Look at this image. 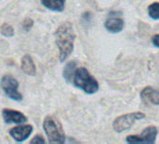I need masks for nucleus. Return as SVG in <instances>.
I'll use <instances>...</instances> for the list:
<instances>
[{
  "label": "nucleus",
  "mask_w": 159,
  "mask_h": 144,
  "mask_svg": "<svg viewBox=\"0 0 159 144\" xmlns=\"http://www.w3.org/2000/svg\"><path fill=\"white\" fill-rule=\"evenodd\" d=\"M140 97L142 100L150 104L159 106V89L157 88L146 86L140 92Z\"/></svg>",
  "instance_id": "10"
},
{
  "label": "nucleus",
  "mask_w": 159,
  "mask_h": 144,
  "mask_svg": "<svg viewBox=\"0 0 159 144\" xmlns=\"http://www.w3.org/2000/svg\"><path fill=\"white\" fill-rule=\"evenodd\" d=\"M148 15L152 20H159V2H153L149 5Z\"/></svg>",
  "instance_id": "14"
},
{
  "label": "nucleus",
  "mask_w": 159,
  "mask_h": 144,
  "mask_svg": "<svg viewBox=\"0 0 159 144\" xmlns=\"http://www.w3.org/2000/svg\"><path fill=\"white\" fill-rule=\"evenodd\" d=\"M45 142H46V140L40 135L35 136V137L33 139H31V141H30V143H45Z\"/></svg>",
  "instance_id": "17"
},
{
  "label": "nucleus",
  "mask_w": 159,
  "mask_h": 144,
  "mask_svg": "<svg viewBox=\"0 0 159 144\" xmlns=\"http://www.w3.org/2000/svg\"><path fill=\"white\" fill-rule=\"evenodd\" d=\"M43 129L50 143H65L66 135L58 120L53 116H47L43 121Z\"/></svg>",
  "instance_id": "3"
},
{
  "label": "nucleus",
  "mask_w": 159,
  "mask_h": 144,
  "mask_svg": "<svg viewBox=\"0 0 159 144\" xmlns=\"http://www.w3.org/2000/svg\"><path fill=\"white\" fill-rule=\"evenodd\" d=\"M118 14L119 12L117 11H111L109 14L107 20L105 21L104 26L106 30L109 31L110 33H113V34L120 33L125 27V22L123 18H121Z\"/></svg>",
  "instance_id": "7"
},
{
  "label": "nucleus",
  "mask_w": 159,
  "mask_h": 144,
  "mask_svg": "<svg viewBox=\"0 0 159 144\" xmlns=\"http://www.w3.org/2000/svg\"><path fill=\"white\" fill-rule=\"evenodd\" d=\"M33 132V126L30 124H19L10 130L11 137L17 142H23L26 140Z\"/></svg>",
  "instance_id": "8"
},
{
  "label": "nucleus",
  "mask_w": 159,
  "mask_h": 144,
  "mask_svg": "<svg viewBox=\"0 0 159 144\" xmlns=\"http://www.w3.org/2000/svg\"><path fill=\"white\" fill-rule=\"evenodd\" d=\"M66 0H40V3L48 10L55 12H62L65 10Z\"/></svg>",
  "instance_id": "12"
},
{
  "label": "nucleus",
  "mask_w": 159,
  "mask_h": 144,
  "mask_svg": "<svg viewBox=\"0 0 159 144\" xmlns=\"http://www.w3.org/2000/svg\"><path fill=\"white\" fill-rule=\"evenodd\" d=\"M21 69L28 76H35L37 72L36 65L29 54H25L21 61Z\"/></svg>",
  "instance_id": "11"
},
{
  "label": "nucleus",
  "mask_w": 159,
  "mask_h": 144,
  "mask_svg": "<svg viewBox=\"0 0 159 144\" xmlns=\"http://www.w3.org/2000/svg\"><path fill=\"white\" fill-rule=\"evenodd\" d=\"M158 130L155 126L150 125L143 129V131L137 135H129L126 137L125 141L128 143H155Z\"/></svg>",
  "instance_id": "6"
},
{
  "label": "nucleus",
  "mask_w": 159,
  "mask_h": 144,
  "mask_svg": "<svg viewBox=\"0 0 159 144\" xmlns=\"http://www.w3.org/2000/svg\"><path fill=\"white\" fill-rule=\"evenodd\" d=\"M145 118V114L140 111H134L130 113L123 114L117 117L112 124L113 130L117 133L125 132L130 129L137 121L142 120Z\"/></svg>",
  "instance_id": "4"
},
{
  "label": "nucleus",
  "mask_w": 159,
  "mask_h": 144,
  "mask_svg": "<svg viewBox=\"0 0 159 144\" xmlns=\"http://www.w3.org/2000/svg\"><path fill=\"white\" fill-rule=\"evenodd\" d=\"M152 43L153 46H155L156 48H159V34H155L152 38Z\"/></svg>",
  "instance_id": "18"
},
{
  "label": "nucleus",
  "mask_w": 159,
  "mask_h": 144,
  "mask_svg": "<svg viewBox=\"0 0 159 144\" xmlns=\"http://www.w3.org/2000/svg\"><path fill=\"white\" fill-rule=\"evenodd\" d=\"M2 117L7 124H22L27 122V117L21 111L10 109H4L2 110Z\"/></svg>",
  "instance_id": "9"
},
{
  "label": "nucleus",
  "mask_w": 159,
  "mask_h": 144,
  "mask_svg": "<svg viewBox=\"0 0 159 144\" xmlns=\"http://www.w3.org/2000/svg\"><path fill=\"white\" fill-rule=\"evenodd\" d=\"M55 44L59 51L60 62H65L72 53L76 39V33L70 22L61 24L54 32Z\"/></svg>",
  "instance_id": "1"
},
{
  "label": "nucleus",
  "mask_w": 159,
  "mask_h": 144,
  "mask_svg": "<svg viewBox=\"0 0 159 144\" xmlns=\"http://www.w3.org/2000/svg\"><path fill=\"white\" fill-rule=\"evenodd\" d=\"M76 69H77V63L74 60L69 61L65 65V67L63 69V77H64L65 81L67 83H72Z\"/></svg>",
  "instance_id": "13"
},
{
  "label": "nucleus",
  "mask_w": 159,
  "mask_h": 144,
  "mask_svg": "<svg viewBox=\"0 0 159 144\" xmlns=\"http://www.w3.org/2000/svg\"><path fill=\"white\" fill-rule=\"evenodd\" d=\"M75 87L82 90L85 94H96L99 89V84L97 79L90 73L86 67H78L72 81Z\"/></svg>",
  "instance_id": "2"
},
{
  "label": "nucleus",
  "mask_w": 159,
  "mask_h": 144,
  "mask_svg": "<svg viewBox=\"0 0 159 144\" xmlns=\"http://www.w3.org/2000/svg\"><path fill=\"white\" fill-rule=\"evenodd\" d=\"M0 87L8 97L14 101H22L23 95L18 91L19 83L11 75H5L0 81Z\"/></svg>",
  "instance_id": "5"
},
{
  "label": "nucleus",
  "mask_w": 159,
  "mask_h": 144,
  "mask_svg": "<svg viewBox=\"0 0 159 144\" xmlns=\"http://www.w3.org/2000/svg\"><path fill=\"white\" fill-rule=\"evenodd\" d=\"M0 33H1V35L4 37L11 38L14 35V29L11 25H10L8 24H4L1 26V28H0Z\"/></svg>",
  "instance_id": "15"
},
{
  "label": "nucleus",
  "mask_w": 159,
  "mask_h": 144,
  "mask_svg": "<svg viewBox=\"0 0 159 144\" xmlns=\"http://www.w3.org/2000/svg\"><path fill=\"white\" fill-rule=\"evenodd\" d=\"M33 21L31 20V19H25V22L23 23V28H24V30H25V31H28V30H30L31 28H32V26H33Z\"/></svg>",
  "instance_id": "16"
}]
</instances>
